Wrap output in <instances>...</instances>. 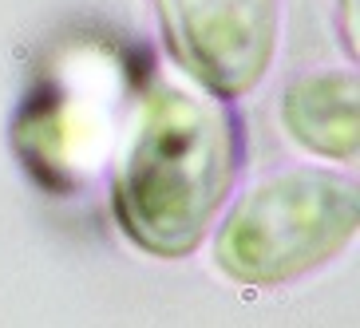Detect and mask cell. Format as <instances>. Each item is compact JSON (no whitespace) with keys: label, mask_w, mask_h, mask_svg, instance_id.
Returning <instances> with one entry per match:
<instances>
[{"label":"cell","mask_w":360,"mask_h":328,"mask_svg":"<svg viewBox=\"0 0 360 328\" xmlns=\"http://www.w3.org/2000/svg\"><path fill=\"white\" fill-rule=\"evenodd\" d=\"M170 55L206 96L238 99L265 79L281 32V0H155Z\"/></svg>","instance_id":"cell-3"},{"label":"cell","mask_w":360,"mask_h":328,"mask_svg":"<svg viewBox=\"0 0 360 328\" xmlns=\"http://www.w3.org/2000/svg\"><path fill=\"white\" fill-rule=\"evenodd\" d=\"M340 8V28H345V40H349V48L356 52V0H337Z\"/></svg>","instance_id":"cell-5"},{"label":"cell","mask_w":360,"mask_h":328,"mask_svg":"<svg viewBox=\"0 0 360 328\" xmlns=\"http://www.w3.org/2000/svg\"><path fill=\"white\" fill-rule=\"evenodd\" d=\"M242 166L230 107L191 84L150 79L115 159L111 202L131 242L150 257H186L210 233Z\"/></svg>","instance_id":"cell-1"},{"label":"cell","mask_w":360,"mask_h":328,"mask_svg":"<svg viewBox=\"0 0 360 328\" xmlns=\"http://www.w3.org/2000/svg\"><path fill=\"white\" fill-rule=\"evenodd\" d=\"M281 123L297 147L321 159H356L360 147V84L356 72H305L281 96Z\"/></svg>","instance_id":"cell-4"},{"label":"cell","mask_w":360,"mask_h":328,"mask_svg":"<svg viewBox=\"0 0 360 328\" xmlns=\"http://www.w3.org/2000/svg\"><path fill=\"white\" fill-rule=\"evenodd\" d=\"M360 194L340 170L293 166L262 178L218 225L214 265L238 285H285L356 237Z\"/></svg>","instance_id":"cell-2"}]
</instances>
